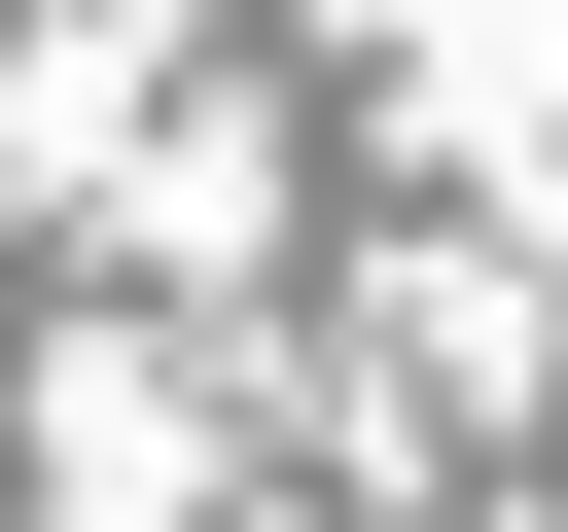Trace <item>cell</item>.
I'll return each mask as SVG.
<instances>
[{
  "instance_id": "cell-1",
  "label": "cell",
  "mask_w": 568,
  "mask_h": 532,
  "mask_svg": "<svg viewBox=\"0 0 568 532\" xmlns=\"http://www.w3.org/2000/svg\"><path fill=\"white\" fill-rule=\"evenodd\" d=\"M178 355H36V532H178Z\"/></svg>"
}]
</instances>
